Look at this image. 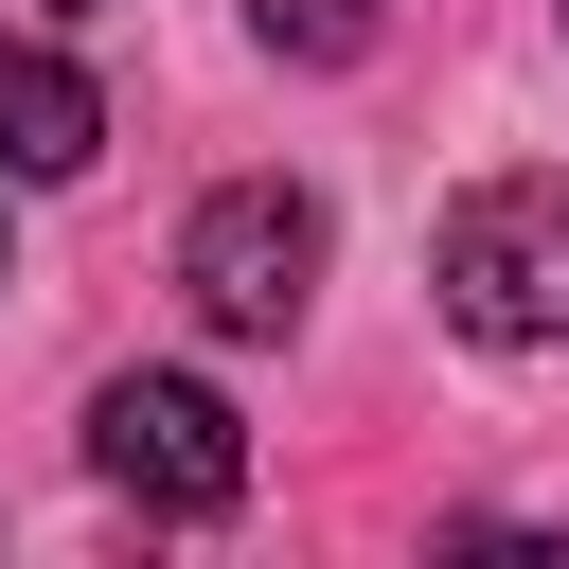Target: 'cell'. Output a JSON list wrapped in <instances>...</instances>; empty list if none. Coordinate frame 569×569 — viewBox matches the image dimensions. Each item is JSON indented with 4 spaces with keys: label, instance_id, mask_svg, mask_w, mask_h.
<instances>
[{
    "label": "cell",
    "instance_id": "obj_5",
    "mask_svg": "<svg viewBox=\"0 0 569 569\" xmlns=\"http://www.w3.org/2000/svg\"><path fill=\"white\" fill-rule=\"evenodd\" d=\"M373 18H391V0H249V36H267V53H302V71L373 53Z\"/></svg>",
    "mask_w": 569,
    "mask_h": 569
},
{
    "label": "cell",
    "instance_id": "obj_4",
    "mask_svg": "<svg viewBox=\"0 0 569 569\" xmlns=\"http://www.w3.org/2000/svg\"><path fill=\"white\" fill-rule=\"evenodd\" d=\"M0 160L18 178H89L107 160V89L71 53H36V36H0Z\"/></svg>",
    "mask_w": 569,
    "mask_h": 569
},
{
    "label": "cell",
    "instance_id": "obj_6",
    "mask_svg": "<svg viewBox=\"0 0 569 569\" xmlns=\"http://www.w3.org/2000/svg\"><path fill=\"white\" fill-rule=\"evenodd\" d=\"M71 18H107V0H71Z\"/></svg>",
    "mask_w": 569,
    "mask_h": 569
},
{
    "label": "cell",
    "instance_id": "obj_2",
    "mask_svg": "<svg viewBox=\"0 0 569 569\" xmlns=\"http://www.w3.org/2000/svg\"><path fill=\"white\" fill-rule=\"evenodd\" d=\"M89 462H107V498H142V516H231V498H249V427H231L196 373H107Z\"/></svg>",
    "mask_w": 569,
    "mask_h": 569
},
{
    "label": "cell",
    "instance_id": "obj_1",
    "mask_svg": "<svg viewBox=\"0 0 569 569\" xmlns=\"http://www.w3.org/2000/svg\"><path fill=\"white\" fill-rule=\"evenodd\" d=\"M445 320L498 338V356H569V178H480L427 249Z\"/></svg>",
    "mask_w": 569,
    "mask_h": 569
},
{
    "label": "cell",
    "instance_id": "obj_3",
    "mask_svg": "<svg viewBox=\"0 0 569 569\" xmlns=\"http://www.w3.org/2000/svg\"><path fill=\"white\" fill-rule=\"evenodd\" d=\"M178 284H196V320H213V338H284V320L320 302V196L231 178V196L178 231Z\"/></svg>",
    "mask_w": 569,
    "mask_h": 569
},
{
    "label": "cell",
    "instance_id": "obj_7",
    "mask_svg": "<svg viewBox=\"0 0 569 569\" xmlns=\"http://www.w3.org/2000/svg\"><path fill=\"white\" fill-rule=\"evenodd\" d=\"M551 18H569V0H551Z\"/></svg>",
    "mask_w": 569,
    "mask_h": 569
}]
</instances>
